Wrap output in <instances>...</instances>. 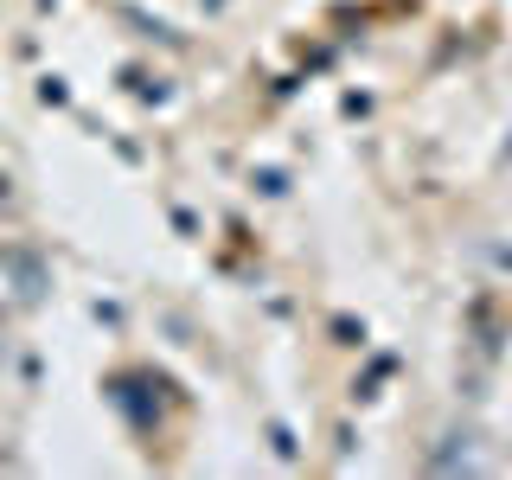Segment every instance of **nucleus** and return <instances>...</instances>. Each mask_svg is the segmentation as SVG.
<instances>
[{"label":"nucleus","instance_id":"nucleus-1","mask_svg":"<svg viewBox=\"0 0 512 480\" xmlns=\"http://www.w3.org/2000/svg\"><path fill=\"white\" fill-rule=\"evenodd\" d=\"M45 295V269L39 256L26 250H0V301H13V308H26V301Z\"/></svg>","mask_w":512,"mask_h":480},{"label":"nucleus","instance_id":"nucleus-2","mask_svg":"<svg viewBox=\"0 0 512 480\" xmlns=\"http://www.w3.org/2000/svg\"><path fill=\"white\" fill-rule=\"evenodd\" d=\"M7 192H13V186H7V173H0V205H7Z\"/></svg>","mask_w":512,"mask_h":480},{"label":"nucleus","instance_id":"nucleus-3","mask_svg":"<svg viewBox=\"0 0 512 480\" xmlns=\"http://www.w3.org/2000/svg\"><path fill=\"white\" fill-rule=\"evenodd\" d=\"M0 346H7V340H0Z\"/></svg>","mask_w":512,"mask_h":480}]
</instances>
